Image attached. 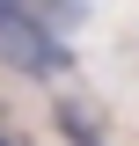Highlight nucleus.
Here are the masks:
<instances>
[{
  "instance_id": "1",
  "label": "nucleus",
  "mask_w": 139,
  "mask_h": 146,
  "mask_svg": "<svg viewBox=\"0 0 139 146\" xmlns=\"http://www.w3.org/2000/svg\"><path fill=\"white\" fill-rule=\"evenodd\" d=\"M0 66L22 73V80H66L73 73V44L44 22H7L0 29Z\"/></svg>"
},
{
  "instance_id": "2",
  "label": "nucleus",
  "mask_w": 139,
  "mask_h": 146,
  "mask_svg": "<svg viewBox=\"0 0 139 146\" xmlns=\"http://www.w3.org/2000/svg\"><path fill=\"white\" fill-rule=\"evenodd\" d=\"M88 15H95V0H0V29L7 22H44V29L73 36Z\"/></svg>"
},
{
  "instance_id": "3",
  "label": "nucleus",
  "mask_w": 139,
  "mask_h": 146,
  "mask_svg": "<svg viewBox=\"0 0 139 146\" xmlns=\"http://www.w3.org/2000/svg\"><path fill=\"white\" fill-rule=\"evenodd\" d=\"M51 124L66 131L73 146H103V124H95V117H88V102H73V95H59V102H51Z\"/></svg>"
},
{
  "instance_id": "4",
  "label": "nucleus",
  "mask_w": 139,
  "mask_h": 146,
  "mask_svg": "<svg viewBox=\"0 0 139 146\" xmlns=\"http://www.w3.org/2000/svg\"><path fill=\"white\" fill-rule=\"evenodd\" d=\"M0 146H15V139H7V131H0Z\"/></svg>"
}]
</instances>
